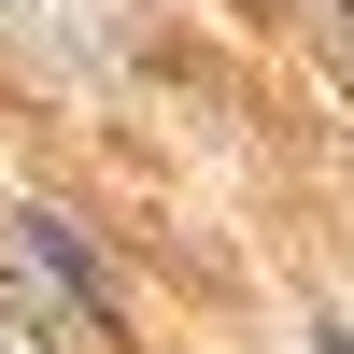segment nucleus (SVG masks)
Returning a JSON list of instances; mask_svg holds the SVG:
<instances>
[{
	"label": "nucleus",
	"mask_w": 354,
	"mask_h": 354,
	"mask_svg": "<svg viewBox=\"0 0 354 354\" xmlns=\"http://www.w3.org/2000/svg\"><path fill=\"white\" fill-rule=\"evenodd\" d=\"M28 255H43V283H71L85 312H113V298H100V255H85V241H71L57 213H28Z\"/></svg>",
	"instance_id": "nucleus-1"
}]
</instances>
